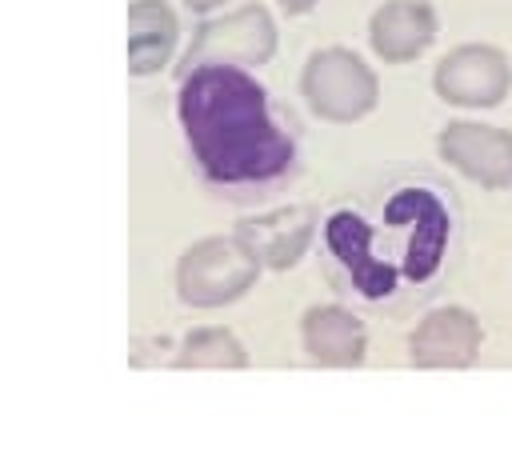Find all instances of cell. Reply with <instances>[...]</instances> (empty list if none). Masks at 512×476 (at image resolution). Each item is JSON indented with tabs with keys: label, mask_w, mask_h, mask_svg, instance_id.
<instances>
[{
	"label": "cell",
	"mask_w": 512,
	"mask_h": 476,
	"mask_svg": "<svg viewBox=\"0 0 512 476\" xmlns=\"http://www.w3.org/2000/svg\"><path fill=\"white\" fill-rule=\"evenodd\" d=\"M180 4H188V12H196V16H208V12H216L228 0H180Z\"/></svg>",
	"instance_id": "cell-15"
},
{
	"label": "cell",
	"mask_w": 512,
	"mask_h": 476,
	"mask_svg": "<svg viewBox=\"0 0 512 476\" xmlns=\"http://www.w3.org/2000/svg\"><path fill=\"white\" fill-rule=\"evenodd\" d=\"M180 44V16L164 0H132L128 8V72H160Z\"/></svg>",
	"instance_id": "cell-12"
},
{
	"label": "cell",
	"mask_w": 512,
	"mask_h": 476,
	"mask_svg": "<svg viewBox=\"0 0 512 476\" xmlns=\"http://www.w3.org/2000/svg\"><path fill=\"white\" fill-rule=\"evenodd\" d=\"M316 208L312 204H284L276 212L264 216H248L236 224V240L240 248L268 272H284L296 268L304 260V252L316 240Z\"/></svg>",
	"instance_id": "cell-9"
},
{
	"label": "cell",
	"mask_w": 512,
	"mask_h": 476,
	"mask_svg": "<svg viewBox=\"0 0 512 476\" xmlns=\"http://www.w3.org/2000/svg\"><path fill=\"white\" fill-rule=\"evenodd\" d=\"M260 264L240 248L236 236H204L176 260V296L188 308H224L252 292Z\"/></svg>",
	"instance_id": "cell-4"
},
{
	"label": "cell",
	"mask_w": 512,
	"mask_h": 476,
	"mask_svg": "<svg viewBox=\"0 0 512 476\" xmlns=\"http://www.w3.org/2000/svg\"><path fill=\"white\" fill-rule=\"evenodd\" d=\"M280 28L264 4H240L216 20H204L176 64V80L204 64H228V68H260L276 56Z\"/></svg>",
	"instance_id": "cell-3"
},
{
	"label": "cell",
	"mask_w": 512,
	"mask_h": 476,
	"mask_svg": "<svg viewBox=\"0 0 512 476\" xmlns=\"http://www.w3.org/2000/svg\"><path fill=\"white\" fill-rule=\"evenodd\" d=\"M176 120L212 188L268 192L296 168V136L276 120L268 88L248 68L204 64L180 76Z\"/></svg>",
	"instance_id": "cell-1"
},
{
	"label": "cell",
	"mask_w": 512,
	"mask_h": 476,
	"mask_svg": "<svg viewBox=\"0 0 512 476\" xmlns=\"http://www.w3.org/2000/svg\"><path fill=\"white\" fill-rule=\"evenodd\" d=\"M320 0H280V8H284V16H304V12H312Z\"/></svg>",
	"instance_id": "cell-14"
},
{
	"label": "cell",
	"mask_w": 512,
	"mask_h": 476,
	"mask_svg": "<svg viewBox=\"0 0 512 476\" xmlns=\"http://www.w3.org/2000/svg\"><path fill=\"white\" fill-rule=\"evenodd\" d=\"M300 92L308 108L328 124H356L364 120L380 100V80L368 60H360L352 48H320L308 56L300 72Z\"/></svg>",
	"instance_id": "cell-5"
},
{
	"label": "cell",
	"mask_w": 512,
	"mask_h": 476,
	"mask_svg": "<svg viewBox=\"0 0 512 476\" xmlns=\"http://www.w3.org/2000/svg\"><path fill=\"white\" fill-rule=\"evenodd\" d=\"M340 288L388 300L408 284H428L452 248V212L440 184H392L380 212L340 208L324 228Z\"/></svg>",
	"instance_id": "cell-2"
},
{
	"label": "cell",
	"mask_w": 512,
	"mask_h": 476,
	"mask_svg": "<svg viewBox=\"0 0 512 476\" xmlns=\"http://www.w3.org/2000/svg\"><path fill=\"white\" fill-rule=\"evenodd\" d=\"M440 32V16L428 0H384L368 16V44L384 64L420 60Z\"/></svg>",
	"instance_id": "cell-10"
},
{
	"label": "cell",
	"mask_w": 512,
	"mask_h": 476,
	"mask_svg": "<svg viewBox=\"0 0 512 476\" xmlns=\"http://www.w3.org/2000/svg\"><path fill=\"white\" fill-rule=\"evenodd\" d=\"M436 152L472 184L500 192L512 188V132L480 120H448L436 136Z\"/></svg>",
	"instance_id": "cell-7"
},
{
	"label": "cell",
	"mask_w": 512,
	"mask_h": 476,
	"mask_svg": "<svg viewBox=\"0 0 512 476\" xmlns=\"http://www.w3.org/2000/svg\"><path fill=\"white\" fill-rule=\"evenodd\" d=\"M484 348V324L464 304H444L420 316V324L408 336V360L412 368H476Z\"/></svg>",
	"instance_id": "cell-8"
},
{
	"label": "cell",
	"mask_w": 512,
	"mask_h": 476,
	"mask_svg": "<svg viewBox=\"0 0 512 476\" xmlns=\"http://www.w3.org/2000/svg\"><path fill=\"white\" fill-rule=\"evenodd\" d=\"M432 88L456 108H496L512 88V60L496 44H456L440 56Z\"/></svg>",
	"instance_id": "cell-6"
},
{
	"label": "cell",
	"mask_w": 512,
	"mask_h": 476,
	"mask_svg": "<svg viewBox=\"0 0 512 476\" xmlns=\"http://www.w3.org/2000/svg\"><path fill=\"white\" fill-rule=\"evenodd\" d=\"M172 368H212V372H240L248 368V348L236 340L232 328H220V324H208V328H192L176 356H172Z\"/></svg>",
	"instance_id": "cell-13"
},
{
	"label": "cell",
	"mask_w": 512,
	"mask_h": 476,
	"mask_svg": "<svg viewBox=\"0 0 512 476\" xmlns=\"http://www.w3.org/2000/svg\"><path fill=\"white\" fill-rule=\"evenodd\" d=\"M300 344L320 368H360L368 356V328L344 304H312L300 316Z\"/></svg>",
	"instance_id": "cell-11"
}]
</instances>
